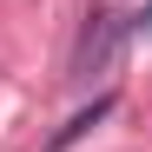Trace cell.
<instances>
[{
    "mask_svg": "<svg viewBox=\"0 0 152 152\" xmlns=\"http://www.w3.org/2000/svg\"><path fill=\"white\" fill-rule=\"evenodd\" d=\"M126 33H132V27H126L119 13H93L86 33H80V46H73V86H93V73H113Z\"/></svg>",
    "mask_w": 152,
    "mask_h": 152,
    "instance_id": "cell-1",
    "label": "cell"
},
{
    "mask_svg": "<svg viewBox=\"0 0 152 152\" xmlns=\"http://www.w3.org/2000/svg\"><path fill=\"white\" fill-rule=\"evenodd\" d=\"M113 106H119V99H113V93H99V99H93V106H86V113H73V119L60 126V132H53V139H46V152H66L73 139H86V132H93V126H99V119H106Z\"/></svg>",
    "mask_w": 152,
    "mask_h": 152,
    "instance_id": "cell-2",
    "label": "cell"
},
{
    "mask_svg": "<svg viewBox=\"0 0 152 152\" xmlns=\"http://www.w3.org/2000/svg\"><path fill=\"white\" fill-rule=\"evenodd\" d=\"M126 27H132V33H145V40H152V0H145V7H139L132 20H126Z\"/></svg>",
    "mask_w": 152,
    "mask_h": 152,
    "instance_id": "cell-3",
    "label": "cell"
}]
</instances>
